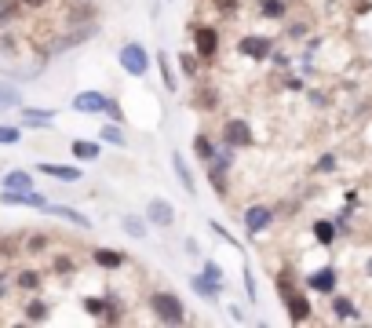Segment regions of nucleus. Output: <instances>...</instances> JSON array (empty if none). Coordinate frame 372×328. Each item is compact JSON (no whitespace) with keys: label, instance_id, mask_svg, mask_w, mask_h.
I'll use <instances>...</instances> for the list:
<instances>
[{"label":"nucleus","instance_id":"26","mask_svg":"<svg viewBox=\"0 0 372 328\" xmlns=\"http://www.w3.org/2000/svg\"><path fill=\"white\" fill-rule=\"evenodd\" d=\"M124 230L132 234V237H143L146 230H143V223H135V219H124Z\"/></svg>","mask_w":372,"mask_h":328},{"label":"nucleus","instance_id":"27","mask_svg":"<svg viewBox=\"0 0 372 328\" xmlns=\"http://www.w3.org/2000/svg\"><path fill=\"white\" fill-rule=\"evenodd\" d=\"M336 314H340V318H354V307L347 299H336Z\"/></svg>","mask_w":372,"mask_h":328},{"label":"nucleus","instance_id":"18","mask_svg":"<svg viewBox=\"0 0 372 328\" xmlns=\"http://www.w3.org/2000/svg\"><path fill=\"white\" fill-rule=\"evenodd\" d=\"M73 157L95 161V157H99V146H95V143H81V139H77V143H73Z\"/></svg>","mask_w":372,"mask_h":328},{"label":"nucleus","instance_id":"21","mask_svg":"<svg viewBox=\"0 0 372 328\" xmlns=\"http://www.w3.org/2000/svg\"><path fill=\"white\" fill-rule=\"evenodd\" d=\"M157 62H161V77H164V88H175V77H172V66H168V55H157Z\"/></svg>","mask_w":372,"mask_h":328},{"label":"nucleus","instance_id":"29","mask_svg":"<svg viewBox=\"0 0 372 328\" xmlns=\"http://www.w3.org/2000/svg\"><path fill=\"white\" fill-rule=\"evenodd\" d=\"M204 277H208V281H215V285H219V277H223V270L215 267V263H208V267H204Z\"/></svg>","mask_w":372,"mask_h":328},{"label":"nucleus","instance_id":"23","mask_svg":"<svg viewBox=\"0 0 372 328\" xmlns=\"http://www.w3.org/2000/svg\"><path fill=\"white\" fill-rule=\"evenodd\" d=\"M314 234H317V241H322V245H332V237H336L329 223H317V226H314Z\"/></svg>","mask_w":372,"mask_h":328},{"label":"nucleus","instance_id":"28","mask_svg":"<svg viewBox=\"0 0 372 328\" xmlns=\"http://www.w3.org/2000/svg\"><path fill=\"white\" fill-rule=\"evenodd\" d=\"M0 143H8V146L19 143V132H15V128H0Z\"/></svg>","mask_w":372,"mask_h":328},{"label":"nucleus","instance_id":"5","mask_svg":"<svg viewBox=\"0 0 372 328\" xmlns=\"http://www.w3.org/2000/svg\"><path fill=\"white\" fill-rule=\"evenodd\" d=\"M4 205H30V208H48L44 197H37L30 190H4Z\"/></svg>","mask_w":372,"mask_h":328},{"label":"nucleus","instance_id":"19","mask_svg":"<svg viewBox=\"0 0 372 328\" xmlns=\"http://www.w3.org/2000/svg\"><path fill=\"white\" fill-rule=\"evenodd\" d=\"M102 139H106V143H117V146H124V132L117 128V124H106V128H102Z\"/></svg>","mask_w":372,"mask_h":328},{"label":"nucleus","instance_id":"3","mask_svg":"<svg viewBox=\"0 0 372 328\" xmlns=\"http://www.w3.org/2000/svg\"><path fill=\"white\" fill-rule=\"evenodd\" d=\"M146 219L150 223H157V226H168L172 219H175V208L168 205V201H150V205H146Z\"/></svg>","mask_w":372,"mask_h":328},{"label":"nucleus","instance_id":"22","mask_svg":"<svg viewBox=\"0 0 372 328\" xmlns=\"http://www.w3.org/2000/svg\"><path fill=\"white\" fill-rule=\"evenodd\" d=\"M26 314H30V321H44L48 318V307L37 299V303H30V310H26Z\"/></svg>","mask_w":372,"mask_h":328},{"label":"nucleus","instance_id":"33","mask_svg":"<svg viewBox=\"0 0 372 328\" xmlns=\"http://www.w3.org/2000/svg\"><path fill=\"white\" fill-rule=\"evenodd\" d=\"M22 285L26 288H37V274H22Z\"/></svg>","mask_w":372,"mask_h":328},{"label":"nucleus","instance_id":"12","mask_svg":"<svg viewBox=\"0 0 372 328\" xmlns=\"http://www.w3.org/2000/svg\"><path fill=\"white\" fill-rule=\"evenodd\" d=\"M4 186H8V190H33V179L26 172H8L4 175Z\"/></svg>","mask_w":372,"mask_h":328},{"label":"nucleus","instance_id":"1","mask_svg":"<svg viewBox=\"0 0 372 328\" xmlns=\"http://www.w3.org/2000/svg\"><path fill=\"white\" fill-rule=\"evenodd\" d=\"M150 307H153V314H157L161 321H168V325L183 321V303H179L175 296H168V292H157L150 299Z\"/></svg>","mask_w":372,"mask_h":328},{"label":"nucleus","instance_id":"8","mask_svg":"<svg viewBox=\"0 0 372 328\" xmlns=\"http://www.w3.org/2000/svg\"><path fill=\"white\" fill-rule=\"evenodd\" d=\"M194 44H197V55H212V52H215V44H219V37H215V30L201 26V30L194 33Z\"/></svg>","mask_w":372,"mask_h":328},{"label":"nucleus","instance_id":"20","mask_svg":"<svg viewBox=\"0 0 372 328\" xmlns=\"http://www.w3.org/2000/svg\"><path fill=\"white\" fill-rule=\"evenodd\" d=\"M95 263L99 267H121V256L117 252H95Z\"/></svg>","mask_w":372,"mask_h":328},{"label":"nucleus","instance_id":"16","mask_svg":"<svg viewBox=\"0 0 372 328\" xmlns=\"http://www.w3.org/2000/svg\"><path fill=\"white\" fill-rule=\"evenodd\" d=\"M15 103H19V88L0 81V110H8V106H15Z\"/></svg>","mask_w":372,"mask_h":328},{"label":"nucleus","instance_id":"34","mask_svg":"<svg viewBox=\"0 0 372 328\" xmlns=\"http://www.w3.org/2000/svg\"><path fill=\"white\" fill-rule=\"evenodd\" d=\"M26 4H33V8H37V4H44V0H26Z\"/></svg>","mask_w":372,"mask_h":328},{"label":"nucleus","instance_id":"7","mask_svg":"<svg viewBox=\"0 0 372 328\" xmlns=\"http://www.w3.org/2000/svg\"><path fill=\"white\" fill-rule=\"evenodd\" d=\"M285 292H288V314H292V321H306V314H311V303H306V296L292 292V288H285Z\"/></svg>","mask_w":372,"mask_h":328},{"label":"nucleus","instance_id":"17","mask_svg":"<svg viewBox=\"0 0 372 328\" xmlns=\"http://www.w3.org/2000/svg\"><path fill=\"white\" fill-rule=\"evenodd\" d=\"M22 121L26 124H51L55 113H44V110H22Z\"/></svg>","mask_w":372,"mask_h":328},{"label":"nucleus","instance_id":"30","mask_svg":"<svg viewBox=\"0 0 372 328\" xmlns=\"http://www.w3.org/2000/svg\"><path fill=\"white\" fill-rule=\"evenodd\" d=\"M11 11H15V4H11V0H0V22L11 19Z\"/></svg>","mask_w":372,"mask_h":328},{"label":"nucleus","instance_id":"15","mask_svg":"<svg viewBox=\"0 0 372 328\" xmlns=\"http://www.w3.org/2000/svg\"><path fill=\"white\" fill-rule=\"evenodd\" d=\"M172 164H175V175H179V179H183V186H186L190 194H194V175H190V168H186V161H183V157L175 154V157H172Z\"/></svg>","mask_w":372,"mask_h":328},{"label":"nucleus","instance_id":"11","mask_svg":"<svg viewBox=\"0 0 372 328\" xmlns=\"http://www.w3.org/2000/svg\"><path fill=\"white\" fill-rule=\"evenodd\" d=\"M41 172L55 175V179H62V183H77V179H81V172H77V168H62V164H41Z\"/></svg>","mask_w":372,"mask_h":328},{"label":"nucleus","instance_id":"31","mask_svg":"<svg viewBox=\"0 0 372 328\" xmlns=\"http://www.w3.org/2000/svg\"><path fill=\"white\" fill-rule=\"evenodd\" d=\"M84 307H88V310H92V314H102V310H106V307H102V303H99V299H88V303H84Z\"/></svg>","mask_w":372,"mask_h":328},{"label":"nucleus","instance_id":"32","mask_svg":"<svg viewBox=\"0 0 372 328\" xmlns=\"http://www.w3.org/2000/svg\"><path fill=\"white\" fill-rule=\"evenodd\" d=\"M106 113H110V117H117V121H121V110H117V103H110V99H106Z\"/></svg>","mask_w":372,"mask_h":328},{"label":"nucleus","instance_id":"14","mask_svg":"<svg viewBox=\"0 0 372 328\" xmlns=\"http://www.w3.org/2000/svg\"><path fill=\"white\" fill-rule=\"evenodd\" d=\"M48 212H51V216H62V219H70V223H77V226H84V230H88V226H92V223H88V219L81 216V212H73V208H62V205H48Z\"/></svg>","mask_w":372,"mask_h":328},{"label":"nucleus","instance_id":"6","mask_svg":"<svg viewBox=\"0 0 372 328\" xmlns=\"http://www.w3.org/2000/svg\"><path fill=\"white\" fill-rule=\"evenodd\" d=\"M226 143H230V146H248V143H252L248 124H245V121H230V124H226Z\"/></svg>","mask_w":372,"mask_h":328},{"label":"nucleus","instance_id":"2","mask_svg":"<svg viewBox=\"0 0 372 328\" xmlns=\"http://www.w3.org/2000/svg\"><path fill=\"white\" fill-rule=\"evenodd\" d=\"M121 66H124V73H132V77H143L146 66H150L143 44H124L121 48Z\"/></svg>","mask_w":372,"mask_h":328},{"label":"nucleus","instance_id":"4","mask_svg":"<svg viewBox=\"0 0 372 328\" xmlns=\"http://www.w3.org/2000/svg\"><path fill=\"white\" fill-rule=\"evenodd\" d=\"M73 110H81V113H99V110H106V95L102 92H81L73 99Z\"/></svg>","mask_w":372,"mask_h":328},{"label":"nucleus","instance_id":"10","mask_svg":"<svg viewBox=\"0 0 372 328\" xmlns=\"http://www.w3.org/2000/svg\"><path fill=\"white\" fill-rule=\"evenodd\" d=\"M241 52H245V55H255V59H263V55H271V44H266L263 37H245V41H241Z\"/></svg>","mask_w":372,"mask_h":328},{"label":"nucleus","instance_id":"25","mask_svg":"<svg viewBox=\"0 0 372 328\" xmlns=\"http://www.w3.org/2000/svg\"><path fill=\"white\" fill-rule=\"evenodd\" d=\"M194 288H197L201 296H215V288H219V285H215V281H201V277H194Z\"/></svg>","mask_w":372,"mask_h":328},{"label":"nucleus","instance_id":"9","mask_svg":"<svg viewBox=\"0 0 372 328\" xmlns=\"http://www.w3.org/2000/svg\"><path fill=\"white\" fill-rule=\"evenodd\" d=\"M266 223H271V208H248V212H245V226H248V234H260Z\"/></svg>","mask_w":372,"mask_h":328},{"label":"nucleus","instance_id":"13","mask_svg":"<svg viewBox=\"0 0 372 328\" xmlns=\"http://www.w3.org/2000/svg\"><path fill=\"white\" fill-rule=\"evenodd\" d=\"M311 285L317 288V292H332V288H336V274L325 267V270H317V274L311 277Z\"/></svg>","mask_w":372,"mask_h":328},{"label":"nucleus","instance_id":"24","mask_svg":"<svg viewBox=\"0 0 372 328\" xmlns=\"http://www.w3.org/2000/svg\"><path fill=\"white\" fill-rule=\"evenodd\" d=\"M263 11H266V19H277L281 11H285V4H281V0H263Z\"/></svg>","mask_w":372,"mask_h":328}]
</instances>
